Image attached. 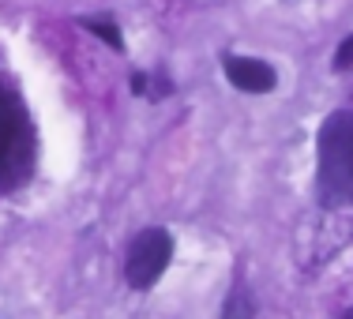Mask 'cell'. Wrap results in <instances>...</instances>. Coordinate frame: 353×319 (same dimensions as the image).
Instances as JSON below:
<instances>
[{"label":"cell","instance_id":"277c9868","mask_svg":"<svg viewBox=\"0 0 353 319\" xmlns=\"http://www.w3.org/2000/svg\"><path fill=\"white\" fill-rule=\"evenodd\" d=\"M132 94H147L150 102H158V98H165L170 94V83L165 79H154V75H147V72H136L132 75Z\"/></svg>","mask_w":353,"mask_h":319},{"label":"cell","instance_id":"6da1fadb","mask_svg":"<svg viewBox=\"0 0 353 319\" xmlns=\"http://www.w3.org/2000/svg\"><path fill=\"white\" fill-rule=\"evenodd\" d=\"M30 173V121L19 98L0 90V192Z\"/></svg>","mask_w":353,"mask_h":319},{"label":"cell","instance_id":"7a4b0ae2","mask_svg":"<svg viewBox=\"0 0 353 319\" xmlns=\"http://www.w3.org/2000/svg\"><path fill=\"white\" fill-rule=\"evenodd\" d=\"M173 259V237L165 229H143L128 248V263H124V274H128L132 289H150L158 278L165 274Z\"/></svg>","mask_w":353,"mask_h":319},{"label":"cell","instance_id":"52a82bcc","mask_svg":"<svg viewBox=\"0 0 353 319\" xmlns=\"http://www.w3.org/2000/svg\"><path fill=\"white\" fill-rule=\"evenodd\" d=\"M350 64H353V34L342 38L339 53H334V68H350Z\"/></svg>","mask_w":353,"mask_h":319},{"label":"cell","instance_id":"5b68a950","mask_svg":"<svg viewBox=\"0 0 353 319\" xmlns=\"http://www.w3.org/2000/svg\"><path fill=\"white\" fill-rule=\"evenodd\" d=\"M252 316H256L252 297H248L245 289H233L230 300H225V308H222V319H252Z\"/></svg>","mask_w":353,"mask_h":319},{"label":"cell","instance_id":"3957f363","mask_svg":"<svg viewBox=\"0 0 353 319\" xmlns=\"http://www.w3.org/2000/svg\"><path fill=\"white\" fill-rule=\"evenodd\" d=\"M225 79L248 94H267V90H274L279 75L267 61H256V56H225Z\"/></svg>","mask_w":353,"mask_h":319},{"label":"cell","instance_id":"ba28073f","mask_svg":"<svg viewBox=\"0 0 353 319\" xmlns=\"http://www.w3.org/2000/svg\"><path fill=\"white\" fill-rule=\"evenodd\" d=\"M346 162H350V181H353V132H350V154H346Z\"/></svg>","mask_w":353,"mask_h":319},{"label":"cell","instance_id":"8992f818","mask_svg":"<svg viewBox=\"0 0 353 319\" xmlns=\"http://www.w3.org/2000/svg\"><path fill=\"white\" fill-rule=\"evenodd\" d=\"M83 27H87L90 34H98L109 49H117V53L124 49V41H121V27H113V23H105V19H83Z\"/></svg>","mask_w":353,"mask_h":319},{"label":"cell","instance_id":"9c48e42d","mask_svg":"<svg viewBox=\"0 0 353 319\" xmlns=\"http://www.w3.org/2000/svg\"><path fill=\"white\" fill-rule=\"evenodd\" d=\"M342 319H353V312H346V316H342Z\"/></svg>","mask_w":353,"mask_h":319}]
</instances>
